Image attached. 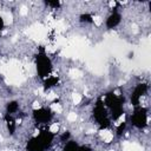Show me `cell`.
Here are the masks:
<instances>
[{
    "label": "cell",
    "instance_id": "cell-1",
    "mask_svg": "<svg viewBox=\"0 0 151 151\" xmlns=\"http://www.w3.org/2000/svg\"><path fill=\"white\" fill-rule=\"evenodd\" d=\"M55 138V132L50 130L48 127H42L40 132L33 137H31L26 143L27 151H46L53 144Z\"/></svg>",
    "mask_w": 151,
    "mask_h": 151
},
{
    "label": "cell",
    "instance_id": "cell-2",
    "mask_svg": "<svg viewBox=\"0 0 151 151\" xmlns=\"http://www.w3.org/2000/svg\"><path fill=\"white\" fill-rule=\"evenodd\" d=\"M34 65H35L37 74L41 80L50 77L53 72V61H52L51 57L46 53V51L42 46L39 48L38 53L34 57Z\"/></svg>",
    "mask_w": 151,
    "mask_h": 151
},
{
    "label": "cell",
    "instance_id": "cell-3",
    "mask_svg": "<svg viewBox=\"0 0 151 151\" xmlns=\"http://www.w3.org/2000/svg\"><path fill=\"white\" fill-rule=\"evenodd\" d=\"M103 103L106 106L111 120H118L124 114V99L123 97L114 94V92H109L104 96Z\"/></svg>",
    "mask_w": 151,
    "mask_h": 151
},
{
    "label": "cell",
    "instance_id": "cell-4",
    "mask_svg": "<svg viewBox=\"0 0 151 151\" xmlns=\"http://www.w3.org/2000/svg\"><path fill=\"white\" fill-rule=\"evenodd\" d=\"M92 117H93V120L96 122V124L101 130L109 129L111 123H112V120L110 118V114H109V111H107L106 106L103 103V99H98L96 101V104L93 105Z\"/></svg>",
    "mask_w": 151,
    "mask_h": 151
},
{
    "label": "cell",
    "instance_id": "cell-5",
    "mask_svg": "<svg viewBox=\"0 0 151 151\" xmlns=\"http://www.w3.org/2000/svg\"><path fill=\"white\" fill-rule=\"evenodd\" d=\"M147 122H149V109L143 105L134 106L130 116V123L132 124V126L138 130H143L144 127L147 126Z\"/></svg>",
    "mask_w": 151,
    "mask_h": 151
},
{
    "label": "cell",
    "instance_id": "cell-6",
    "mask_svg": "<svg viewBox=\"0 0 151 151\" xmlns=\"http://www.w3.org/2000/svg\"><path fill=\"white\" fill-rule=\"evenodd\" d=\"M54 112L51 110V107H39L33 110L32 112V118L34 123L38 125H42L44 127H47V124H51L53 119Z\"/></svg>",
    "mask_w": 151,
    "mask_h": 151
},
{
    "label": "cell",
    "instance_id": "cell-7",
    "mask_svg": "<svg viewBox=\"0 0 151 151\" xmlns=\"http://www.w3.org/2000/svg\"><path fill=\"white\" fill-rule=\"evenodd\" d=\"M147 90H149V85L146 83H138L132 88V92L130 94V103L133 107L140 105V100L144 96H146Z\"/></svg>",
    "mask_w": 151,
    "mask_h": 151
},
{
    "label": "cell",
    "instance_id": "cell-8",
    "mask_svg": "<svg viewBox=\"0 0 151 151\" xmlns=\"http://www.w3.org/2000/svg\"><path fill=\"white\" fill-rule=\"evenodd\" d=\"M120 22H122V14L118 12L117 8H113L105 19V27L106 29H114L120 25Z\"/></svg>",
    "mask_w": 151,
    "mask_h": 151
},
{
    "label": "cell",
    "instance_id": "cell-9",
    "mask_svg": "<svg viewBox=\"0 0 151 151\" xmlns=\"http://www.w3.org/2000/svg\"><path fill=\"white\" fill-rule=\"evenodd\" d=\"M59 83V77L57 74H51L50 77H47L46 79L42 80V86H44V90L48 91L51 88H53L54 86H57Z\"/></svg>",
    "mask_w": 151,
    "mask_h": 151
},
{
    "label": "cell",
    "instance_id": "cell-10",
    "mask_svg": "<svg viewBox=\"0 0 151 151\" xmlns=\"http://www.w3.org/2000/svg\"><path fill=\"white\" fill-rule=\"evenodd\" d=\"M79 146H80V144H79L77 140L70 139V140H67L66 143H64L61 151H77V150L79 149Z\"/></svg>",
    "mask_w": 151,
    "mask_h": 151
},
{
    "label": "cell",
    "instance_id": "cell-11",
    "mask_svg": "<svg viewBox=\"0 0 151 151\" xmlns=\"http://www.w3.org/2000/svg\"><path fill=\"white\" fill-rule=\"evenodd\" d=\"M19 111V103L17 100H11L6 104V113L13 116Z\"/></svg>",
    "mask_w": 151,
    "mask_h": 151
},
{
    "label": "cell",
    "instance_id": "cell-12",
    "mask_svg": "<svg viewBox=\"0 0 151 151\" xmlns=\"http://www.w3.org/2000/svg\"><path fill=\"white\" fill-rule=\"evenodd\" d=\"M79 22L80 24H85V25H88V24H93L94 22V18L91 13H81L79 15Z\"/></svg>",
    "mask_w": 151,
    "mask_h": 151
},
{
    "label": "cell",
    "instance_id": "cell-13",
    "mask_svg": "<svg viewBox=\"0 0 151 151\" xmlns=\"http://www.w3.org/2000/svg\"><path fill=\"white\" fill-rule=\"evenodd\" d=\"M126 125H127V123H126V122H122V123H120V124L117 126V130H116V134H117V136H122V134L125 132Z\"/></svg>",
    "mask_w": 151,
    "mask_h": 151
},
{
    "label": "cell",
    "instance_id": "cell-14",
    "mask_svg": "<svg viewBox=\"0 0 151 151\" xmlns=\"http://www.w3.org/2000/svg\"><path fill=\"white\" fill-rule=\"evenodd\" d=\"M45 5L51 7L52 9H58L61 6V2L60 1H45Z\"/></svg>",
    "mask_w": 151,
    "mask_h": 151
},
{
    "label": "cell",
    "instance_id": "cell-15",
    "mask_svg": "<svg viewBox=\"0 0 151 151\" xmlns=\"http://www.w3.org/2000/svg\"><path fill=\"white\" fill-rule=\"evenodd\" d=\"M4 29H5V19L2 15H0V35L4 32Z\"/></svg>",
    "mask_w": 151,
    "mask_h": 151
},
{
    "label": "cell",
    "instance_id": "cell-16",
    "mask_svg": "<svg viewBox=\"0 0 151 151\" xmlns=\"http://www.w3.org/2000/svg\"><path fill=\"white\" fill-rule=\"evenodd\" d=\"M77 151H92V149L88 145H80Z\"/></svg>",
    "mask_w": 151,
    "mask_h": 151
}]
</instances>
